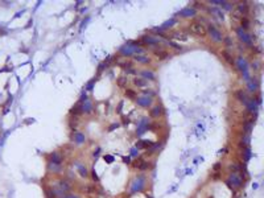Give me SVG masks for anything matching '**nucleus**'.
<instances>
[{"mask_svg": "<svg viewBox=\"0 0 264 198\" xmlns=\"http://www.w3.org/2000/svg\"><path fill=\"white\" fill-rule=\"evenodd\" d=\"M145 186H147V176L144 173L138 174V176L132 180L131 185H129V193L131 194L140 193V191H143L145 189Z\"/></svg>", "mask_w": 264, "mask_h": 198, "instance_id": "obj_1", "label": "nucleus"}, {"mask_svg": "<svg viewBox=\"0 0 264 198\" xmlns=\"http://www.w3.org/2000/svg\"><path fill=\"white\" fill-rule=\"evenodd\" d=\"M226 184L229 185L231 189H235V190L243 189V186H244V177H243V173H230L227 180H226Z\"/></svg>", "mask_w": 264, "mask_h": 198, "instance_id": "obj_2", "label": "nucleus"}, {"mask_svg": "<svg viewBox=\"0 0 264 198\" xmlns=\"http://www.w3.org/2000/svg\"><path fill=\"white\" fill-rule=\"evenodd\" d=\"M53 193L56 194V196H65V194H68L70 190H71V184L69 182L68 180H65V178H61V180H58L57 182L54 184V186L52 188Z\"/></svg>", "mask_w": 264, "mask_h": 198, "instance_id": "obj_3", "label": "nucleus"}, {"mask_svg": "<svg viewBox=\"0 0 264 198\" xmlns=\"http://www.w3.org/2000/svg\"><path fill=\"white\" fill-rule=\"evenodd\" d=\"M235 33H236V36H238L239 41L243 42V44L252 46V44L255 42V37H253L252 34H250L247 31H244L243 28H240V26H236L235 28Z\"/></svg>", "mask_w": 264, "mask_h": 198, "instance_id": "obj_4", "label": "nucleus"}, {"mask_svg": "<svg viewBox=\"0 0 264 198\" xmlns=\"http://www.w3.org/2000/svg\"><path fill=\"white\" fill-rule=\"evenodd\" d=\"M188 29L190 33L198 36V37H205V36L208 34V32H206V25L203 24V22H199V21H192L189 24Z\"/></svg>", "mask_w": 264, "mask_h": 198, "instance_id": "obj_5", "label": "nucleus"}, {"mask_svg": "<svg viewBox=\"0 0 264 198\" xmlns=\"http://www.w3.org/2000/svg\"><path fill=\"white\" fill-rule=\"evenodd\" d=\"M206 32H208L209 37L211 38L213 42H222V41H223V34H222V32H220L214 24H211V22H210V24H208V26H206Z\"/></svg>", "mask_w": 264, "mask_h": 198, "instance_id": "obj_6", "label": "nucleus"}, {"mask_svg": "<svg viewBox=\"0 0 264 198\" xmlns=\"http://www.w3.org/2000/svg\"><path fill=\"white\" fill-rule=\"evenodd\" d=\"M139 41L141 42V45H148V46H156V45L161 44V40L152 34H143L139 38Z\"/></svg>", "mask_w": 264, "mask_h": 198, "instance_id": "obj_7", "label": "nucleus"}, {"mask_svg": "<svg viewBox=\"0 0 264 198\" xmlns=\"http://www.w3.org/2000/svg\"><path fill=\"white\" fill-rule=\"evenodd\" d=\"M136 48H139V46L132 45L131 41H128L127 44H124V45L122 46V48L119 49V54L123 56V57H132V56H135Z\"/></svg>", "mask_w": 264, "mask_h": 198, "instance_id": "obj_8", "label": "nucleus"}, {"mask_svg": "<svg viewBox=\"0 0 264 198\" xmlns=\"http://www.w3.org/2000/svg\"><path fill=\"white\" fill-rule=\"evenodd\" d=\"M149 128H151V122H149V119L141 118L140 119V123L138 124V128H136V135H138V136H141V135H144Z\"/></svg>", "mask_w": 264, "mask_h": 198, "instance_id": "obj_9", "label": "nucleus"}, {"mask_svg": "<svg viewBox=\"0 0 264 198\" xmlns=\"http://www.w3.org/2000/svg\"><path fill=\"white\" fill-rule=\"evenodd\" d=\"M136 104L141 108H151L152 107V103H153V99L152 98H148V97H144V95H138L135 99Z\"/></svg>", "mask_w": 264, "mask_h": 198, "instance_id": "obj_10", "label": "nucleus"}, {"mask_svg": "<svg viewBox=\"0 0 264 198\" xmlns=\"http://www.w3.org/2000/svg\"><path fill=\"white\" fill-rule=\"evenodd\" d=\"M165 115V110L161 104H156V106H152L151 110H149V116L153 118V119H159Z\"/></svg>", "mask_w": 264, "mask_h": 198, "instance_id": "obj_11", "label": "nucleus"}, {"mask_svg": "<svg viewBox=\"0 0 264 198\" xmlns=\"http://www.w3.org/2000/svg\"><path fill=\"white\" fill-rule=\"evenodd\" d=\"M197 15V9L193 8V7H186V8L181 9L178 12V16L180 17H184V19H189V17H194Z\"/></svg>", "mask_w": 264, "mask_h": 198, "instance_id": "obj_12", "label": "nucleus"}, {"mask_svg": "<svg viewBox=\"0 0 264 198\" xmlns=\"http://www.w3.org/2000/svg\"><path fill=\"white\" fill-rule=\"evenodd\" d=\"M235 65L238 66L239 71L240 73H246V71H250V68H248V62L246 61L244 57H242V56H239L238 58H236L235 61Z\"/></svg>", "mask_w": 264, "mask_h": 198, "instance_id": "obj_13", "label": "nucleus"}, {"mask_svg": "<svg viewBox=\"0 0 264 198\" xmlns=\"http://www.w3.org/2000/svg\"><path fill=\"white\" fill-rule=\"evenodd\" d=\"M234 9H235L238 13H240V15H242V17H246V15L250 11V7H248V4H247L246 2H239L238 4L234 7Z\"/></svg>", "mask_w": 264, "mask_h": 198, "instance_id": "obj_14", "label": "nucleus"}, {"mask_svg": "<svg viewBox=\"0 0 264 198\" xmlns=\"http://www.w3.org/2000/svg\"><path fill=\"white\" fill-rule=\"evenodd\" d=\"M132 165H133V168H136V169L144 172V170H147V169H149V166H151V163H149V161H145V160H141V158H138V160H136Z\"/></svg>", "mask_w": 264, "mask_h": 198, "instance_id": "obj_15", "label": "nucleus"}, {"mask_svg": "<svg viewBox=\"0 0 264 198\" xmlns=\"http://www.w3.org/2000/svg\"><path fill=\"white\" fill-rule=\"evenodd\" d=\"M170 37H172L173 40H176V41H188L189 40V33L185 32V31H177V32H173Z\"/></svg>", "mask_w": 264, "mask_h": 198, "instance_id": "obj_16", "label": "nucleus"}, {"mask_svg": "<svg viewBox=\"0 0 264 198\" xmlns=\"http://www.w3.org/2000/svg\"><path fill=\"white\" fill-rule=\"evenodd\" d=\"M139 77L144 78L145 81H148V82L155 81V79H156L155 73H153L152 70H148V69H143V70H139Z\"/></svg>", "mask_w": 264, "mask_h": 198, "instance_id": "obj_17", "label": "nucleus"}, {"mask_svg": "<svg viewBox=\"0 0 264 198\" xmlns=\"http://www.w3.org/2000/svg\"><path fill=\"white\" fill-rule=\"evenodd\" d=\"M244 106H246V108H247V111H248V112H251V114H255V115L258 114V107H259V106L256 104L255 98H250Z\"/></svg>", "mask_w": 264, "mask_h": 198, "instance_id": "obj_18", "label": "nucleus"}, {"mask_svg": "<svg viewBox=\"0 0 264 198\" xmlns=\"http://www.w3.org/2000/svg\"><path fill=\"white\" fill-rule=\"evenodd\" d=\"M91 111H93V102L90 100V99H86V100H83L82 103H81V112H82V114L89 115Z\"/></svg>", "mask_w": 264, "mask_h": 198, "instance_id": "obj_19", "label": "nucleus"}, {"mask_svg": "<svg viewBox=\"0 0 264 198\" xmlns=\"http://www.w3.org/2000/svg\"><path fill=\"white\" fill-rule=\"evenodd\" d=\"M247 90L250 92H256L259 90V79L251 78L250 81H247Z\"/></svg>", "mask_w": 264, "mask_h": 198, "instance_id": "obj_20", "label": "nucleus"}, {"mask_svg": "<svg viewBox=\"0 0 264 198\" xmlns=\"http://www.w3.org/2000/svg\"><path fill=\"white\" fill-rule=\"evenodd\" d=\"M132 83H133L135 87H138V88H145L147 86L149 85V82L145 81V79L141 78V77H135L133 78V81H132Z\"/></svg>", "mask_w": 264, "mask_h": 198, "instance_id": "obj_21", "label": "nucleus"}, {"mask_svg": "<svg viewBox=\"0 0 264 198\" xmlns=\"http://www.w3.org/2000/svg\"><path fill=\"white\" fill-rule=\"evenodd\" d=\"M63 166L62 164H56V163H52V161H48V170L52 172V173H59L62 172Z\"/></svg>", "mask_w": 264, "mask_h": 198, "instance_id": "obj_22", "label": "nucleus"}, {"mask_svg": "<svg viewBox=\"0 0 264 198\" xmlns=\"http://www.w3.org/2000/svg\"><path fill=\"white\" fill-rule=\"evenodd\" d=\"M133 59H135L136 62H139V64H143V65L151 64V58L145 54H135L133 56Z\"/></svg>", "mask_w": 264, "mask_h": 198, "instance_id": "obj_23", "label": "nucleus"}, {"mask_svg": "<svg viewBox=\"0 0 264 198\" xmlns=\"http://www.w3.org/2000/svg\"><path fill=\"white\" fill-rule=\"evenodd\" d=\"M75 165H77V170H78L79 176H81L82 178H87V177H89V169H87V166H85V165L81 164V163H77Z\"/></svg>", "mask_w": 264, "mask_h": 198, "instance_id": "obj_24", "label": "nucleus"}, {"mask_svg": "<svg viewBox=\"0 0 264 198\" xmlns=\"http://www.w3.org/2000/svg\"><path fill=\"white\" fill-rule=\"evenodd\" d=\"M49 161H52V163H56V164H62V161H63V154L59 153V152H53L50 156H49Z\"/></svg>", "mask_w": 264, "mask_h": 198, "instance_id": "obj_25", "label": "nucleus"}, {"mask_svg": "<svg viewBox=\"0 0 264 198\" xmlns=\"http://www.w3.org/2000/svg\"><path fill=\"white\" fill-rule=\"evenodd\" d=\"M250 140H251V134H244V135L242 136V140H240V143H239V148L244 149V148L250 147Z\"/></svg>", "mask_w": 264, "mask_h": 198, "instance_id": "obj_26", "label": "nucleus"}, {"mask_svg": "<svg viewBox=\"0 0 264 198\" xmlns=\"http://www.w3.org/2000/svg\"><path fill=\"white\" fill-rule=\"evenodd\" d=\"M73 140H74V143L77 145H82V144H85V141H86V136L82 132H77L74 136H73Z\"/></svg>", "mask_w": 264, "mask_h": 198, "instance_id": "obj_27", "label": "nucleus"}, {"mask_svg": "<svg viewBox=\"0 0 264 198\" xmlns=\"http://www.w3.org/2000/svg\"><path fill=\"white\" fill-rule=\"evenodd\" d=\"M235 97L238 98L243 104H246V103H247V100L250 99V98H248V95H247V92H246V91H243V90H238V91H236V92H235Z\"/></svg>", "mask_w": 264, "mask_h": 198, "instance_id": "obj_28", "label": "nucleus"}, {"mask_svg": "<svg viewBox=\"0 0 264 198\" xmlns=\"http://www.w3.org/2000/svg\"><path fill=\"white\" fill-rule=\"evenodd\" d=\"M177 22V20L176 19H169V20H166L165 22H162V25L160 26V28L162 29V32H165V31H169L170 28H172L173 25H174Z\"/></svg>", "mask_w": 264, "mask_h": 198, "instance_id": "obj_29", "label": "nucleus"}, {"mask_svg": "<svg viewBox=\"0 0 264 198\" xmlns=\"http://www.w3.org/2000/svg\"><path fill=\"white\" fill-rule=\"evenodd\" d=\"M152 144L153 143H152V141H149V140H139L138 143L135 144V148H136V149H141V148H147V149H148Z\"/></svg>", "mask_w": 264, "mask_h": 198, "instance_id": "obj_30", "label": "nucleus"}, {"mask_svg": "<svg viewBox=\"0 0 264 198\" xmlns=\"http://www.w3.org/2000/svg\"><path fill=\"white\" fill-rule=\"evenodd\" d=\"M253 119H250V120L244 122V124H243V130H244V134H251L252 128H253Z\"/></svg>", "mask_w": 264, "mask_h": 198, "instance_id": "obj_31", "label": "nucleus"}, {"mask_svg": "<svg viewBox=\"0 0 264 198\" xmlns=\"http://www.w3.org/2000/svg\"><path fill=\"white\" fill-rule=\"evenodd\" d=\"M222 57L227 61V64H230V65H235L234 57H232L231 54H230V52H229V50H223V52H222Z\"/></svg>", "mask_w": 264, "mask_h": 198, "instance_id": "obj_32", "label": "nucleus"}, {"mask_svg": "<svg viewBox=\"0 0 264 198\" xmlns=\"http://www.w3.org/2000/svg\"><path fill=\"white\" fill-rule=\"evenodd\" d=\"M219 7H220V8H223L225 11H232L234 7H235V5H234L231 2H225V0H220Z\"/></svg>", "mask_w": 264, "mask_h": 198, "instance_id": "obj_33", "label": "nucleus"}, {"mask_svg": "<svg viewBox=\"0 0 264 198\" xmlns=\"http://www.w3.org/2000/svg\"><path fill=\"white\" fill-rule=\"evenodd\" d=\"M251 156H252L251 148H250V147L244 148V149H243V152H242V157H243V160H244V163H247V161L251 160Z\"/></svg>", "mask_w": 264, "mask_h": 198, "instance_id": "obj_34", "label": "nucleus"}, {"mask_svg": "<svg viewBox=\"0 0 264 198\" xmlns=\"http://www.w3.org/2000/svg\"><path fill=\"white\" fill-rule=\"evenodd\" d=\"M124 95L128 99H133V100H135L136 99V97H138V92H136L135 90H133V88H129V87H127L126 88V92H124Z\"/></svg>", "mask_w": 264, "mask_h": 198, "instance_id": "obj_35", "label": "nucleus"}, {"mask_svg": "<svg viewBox=\"0 0 264 198\" xmlns=\"http://www.w3.org/2000/svg\"><path fill=\"white\" fill-rule=\"evenodd\" d=\"M116 82H118V86H119V87L127 88V86H128V78H127L126 75H123V77H119Z\"/></svg>", "mask_w": 264, "mask_h": 198, "instance_id": "obj_36", "label": "nucleus"}, {"mask_svg": "<svg viewBox=\"0 0 264 198\" xmlns=\"http://www.w3.org/2000/svg\"><path fill=\"white\" fill-rule=\"evenodd\" d=\"M141 95H144V97H148V98H155L156 95H157V92H156L155 90H152V88H148V90H143L141 91Z\"/></svg>", "mask_w": 264, "mask_h": 198, "instance_id": "obj_37", "label": "nucleus"}, {"mask_svg": "<svg viewBox=\"0 0 264 198\" xmlns=\"http://www.w3.org/2000/svg\"><path fill=\"white\" fill-rule=\"evenodd\" d=\"M155 54L159 57V59H165V58L170 57L169 53L166 52V50H155Z\"/></svg>", "mask_w": 264, "mask_h": 198, "instance_id": "obj_38", "label": "nucleus"}, {"mask_svg": "<svg viewBox=\"0 0 264 198\" xmlns=\"http://www.w3.org/2000/svg\"><path fill=\"white\" fill-rule=\"evenodd\" d=\"M81 114H82V112H81V103L78 102V103L75 104V107L71 108V115H73V116H79Z\"/></svg>", "mask_w": 264, "mask_h": 198, "instance_id": "obj_39", "label": "nucleus"}, {"mask_svg": "<svg viewBox=\"0 0 264 198\" xmlns=\"http://www.w3.org/2000/svg\"><path fill=\"white\" fill-rule=\"evenodd\" d=\"M240 28H243L244 31H247V29L250 28V20L247 19V17H242L240 19Z\"/></svg>", "mask_w": 264, "mask_h": 198, "instance_id": "obj_40", "label": "nucleus"}, {"mask_svg": "<svg viewBox=\"0 0 264 198\" xmlns=\"http://www.w3.org/2000/svg\"><path fill=\"white\" fill-rule=\"evenodd\" d=\"M168 45L170 46V48H173V49H176V50H182V46L180 45V44H176L174 41H170V40H168Z\"/></svg>", "mask_w": 264, "mask_h": 198, "instance_id": "obj_41", "label": "nucleus"}, {"mask_svg": "<svg viewBox=\"0 0 264 198\" xmlns=\"http://www.w3.org/2000/svg\"><path fill=\"white\" fill-rule=\"evenodd\" d=\"M222 42H225L226 46H232V45H234L231 37H223V41H222Z\"/></svg>", "mask_w": 264, "mask_h": 198, "instance_id": "obj_42", "label": "nucleus"}, {"mask_svg": "<svg viewBox=\"0 0 264 198\" xmlns=\"http://www.w3.org/2000/svg\"><path fill=\"white\" fill-rule=\"evenodd\" d=\"M129 156L131 157H139V149H136V148H132L131 152H129Z\"/></svg>", "mask_w": 264, "mask_h": 198, "instance_id": "obj_43", "label": "nucleus"}, {"mask_svg": "<svg viewBox=\"0 0 264 198\" xmlns=\"http://www.w3.org/2000/svg\"><path fill=\"white\" fill-rule=\"evenodd\" d=\"M232 17H234V20H239V21H240V19H242V15L236 12L235 9H232Z\"/></svg>", "mask_w": 264, "mask_h": 198, "instance_id": "obj_44", "label": "nucleus"}, {"mask_svg": "<svg viewBox=\"0 0 264 198\" xmlns=\"http://www.w3.org/2000/svg\"><path fill=\"white\" fill-rule=\"evenodd\" d=\"M251 66H252L253 70H259V69H260V64H259V61H253L252 64H251Z\"/></svg>", "mask_w": 264, "mask_h": 198, "instance_id": "obj_45", "label": "nucleus"}, {"mask_svg": "<svg viewBox=\"0 0 264 198\" xmlns=\"http://www.w3.org/2000/svg\"><path fill=\"white\" fill-rule=\"evenodd\" d=\"M136 71H138V70H136V69H133V68H129V69H127V70H124V73L127 75H128V74H136Z\"/></svg>", "mask_w": 264, "mask_h": 198, "instance_id": "obj_46", "label": "nucleus"}, {"mask_svg": "<svg viewBox=\"0 0 264 198\" xmlns=\"http://www.w3.org/2000/svg\"><path fill=\"white\" fill-rule=\"evenodd\" d=\"M105 161H107V163H112V161H114V156H111V154H106V156H105Z\"/></svg>", "mask_w": 264, "mask_h": 198, "instance_id": "obj_47", "label": "nucleus"}, {"mask_svg": "<svg viewBox=\"0 0 264 198\" xmlns=\"http://www.w3.org/2000/svg\"><path fill=\"white\" fill-rule=\"evenodd\" d=\"M210 5H214V7H219L220 4V0H211V2H209Z\"/></svg>", "mask_w": 264, "mask_h": 198, "instance_id": "obj_48", "label": "nucleus"}, {"mask_svg": "<svg viewBox=\"0 0 264 198\" xmlns=\"http://www.w3.org/2000/svg\"><path fill=\"white\" fill-rule=\"evenodd\" d=\"M61 198H79V196H77V194H65Z\"/></svg>", "mask_w": 264, "mask_h": 198, "instance_id": "obj_49", "label": "nucleus"}, {"mask_svg": "<svg viewBox=\"0 0 264 198\" xmlns=\"http://www.w3.org/2000/svg\"><path fill=\"white\" fill-rule=\"evenodd\" d=\"M94 83H95V79L90 81V83L87 85V90H93V86H94Z\"/></svg>", "mask_w": 264, "mask_h": 198, "instance_id": "obj_50", "label": "nucleus"}, {"mask_svg": "<svg viewBox=\"0 0 264 198\" xmlns=\"http://www.w3.org/2000/svg\"><path fill=\"white\" fill-rule=\"evenodd\" d=\"M91 174H93V180H94V181H99V178H98V174L95 173V170H93V172H91Z\"/></svg>", "mask_w": 264, "mask_h": 198, "instance_id": "obj_51", "label": "nucleus"}, {"mask_svg": "<svg viewBox=\"0 0 264 198\" xmlns=\"http://www.w3.org/2000/svg\"><path fill=\"white\" fill-rule=\"evenodd\" d=\"M70 128H77V122L74 120H70Z\"/></svg>", "mask_w": 264, "mask_h": 198, "instance_id": "obj_52", "label": "nucleus"}, {"mask_svg": "<svg viewBox=\"0 0 264 198\" xmlns=\"http://www.w3.org/2000/svg\"><path fill=\"white\" fill-rule=\"evenodd\" d=\"M123 160H124V163H131V156H127V157H123Z\"/></svg>", "mask_w": 264, "mask_h": 198, "instance_id": "obj_53", "label": "nucleus"}, {"mask_svg": "<svg viewBox=\"0 0 264 198\" xmlns=\"http://www.w3.org/2000/svg\"><path fill=\"white\" fill-rule=\"evenodd\" d=\"M118 127H119V123H114V125H111V127H110L108 130H110V131H112L114 128H118Z\"/></svg>", "mask_w": 264, "mask_h": 198, "instance_id": "obj_54", "label": "nucleus"}, {"mask_svg": "<svg viewBox=\"0 0 264 198\" xmlns=\"http://www.w3.org/2000/svg\"><path fill=\"white\" fill-rule=\"evenodd\" d=\"M219 168H220V164H219V163L214 165V170H219Z\"/></svg>", "mask_w": 264, "mask_h": 198, "instance_id": "obj_55", "label": "nucleus"}, {"mask_svg": "<svg viewBox=\"0 0 264 198\" xmlns=\"http://www.w3.org/2000/svg\"><path fill=\"white\" fill-rule=\"evenodd\" d=\"M252 50H255V53H260L262 50H260V48H258V46H256V48H252Z\"/></svg>", "mask_w": 264, "mask_h": 198, "instance_id": "obj_56", "label": "nucleus"}, {"mask_svg": "<svg viewBox=\"0 0 264 198\" xmlns=\"http://www.w3.org/2000/svg\"><path fill=\"white\" fill-rule=\"evenodd\" d=\"M148 198H152V197H151V196H149V197H148Z\"/></svg>", "mask_w": 264, "mask_h": 198, "instance_id": "obj_57", "label": "nucleus"}, {"mask_svg": "<svg viewBox=\"0 0 264 198\" xmlns=\"http://www.w3.org/2000/svg\"><path fill=\"white\" fill-rule=\"evenodd\" d=\"M211 198H213V197H211Z\"/></svg>", "mask_w": 264, "mask_h": 198, "instance_id": "obj_58", "label": "nucleus"}]
</instances>
